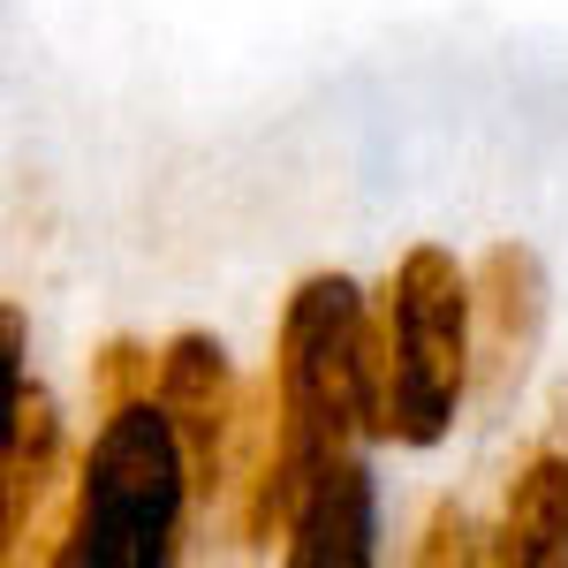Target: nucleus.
<instances>
[{
	"mask_svg": "<svg viewBox=\"0 0 568 568\" xmlns=\"http://www.w3.org/2000/svg\"><path fill=\"white\" fill-rule=\"evenodd\" d=\"M273 394L296 470L379 439V318L349 273H311L273 326Z\"/></svg>",
	"mask_w": 568,
	"mask_h": 568,
	"instance_id": "nucleus-1",
	"label": "nucleus"
},
{
	"mask_svg": "<svg viewBox=\"0 0 568 568\" xmlns=\"http://www.w3.org/2000/svg\"><path fill=\"white\" fill-rule=\"evenodd\" d=\"M190 508H197V485H190V463H182V439L168 425V409H160V394H144L130 409L99 417L53 561L160 568V561H175Z\"/></svg>",
	"mask_w": 568,
	"mask_h": 568,
	"instance_id": "nucleus-2",
	"label": "nucleus"
},
{
	"mask_svg": "<svg viewBox=\"0 0 568 568\" xmlns=\"http://www.w3.org/2000/svg\"><path fill=\"white\" fill-rule=\"evenodd\" d=\"M379 439L439 447L470 402V273L455 251L417 243L379 288Z\"/></svg>",
	"mask_w": 568,
	"mask_h": 568,
	"instance_id": "nucleus-3",
	"label": "nucleus"
},
{
	"mask_svg": "<svg viewBox=\"0 0 568 568\" xmlns=\"http://www.w3.org/2000/svg\"><path fill=\"white\" fill-rule=\"evenodd\" d=\"M160 409L182 439V463L197 485V508H213L227 478H235V433H243V387H235V364L213 334H168L160 349Z\"/></svg>",
	"mask_w": 568,
	"mask_h": 568,
	"instance_id": "nucleus-4",
	"label": "nucleus"
},
{
	"mask_svg": "<svg viewBox=\"0 0 568 568\" xmlns=\"http://www.w3.org/2000/svg\"><path fill=\"white\" fill-rule=\"evenodd\" d=\"M546 334V265L524 243H493L470 273V394L485 409H500L524 387L530 356Z\"/></svg>",
	"mask_w": 568,
	"mask_h": 568,
	"instance_id": "nucleus-5",
	"label": "nucleus"
},
{
	"mask_svg": "<svg viewBox=\"0 0 568 568\" xmlns=\"http://www.w3.org/2000/svg\"><path fill=\"white\" fill-rule=\"evenodd\" d=\"M372 538H379V493H372V463L349 447L304 478L281 554L296 568H364L379 554Z\"/></svg>",
	"mask_w": 568,
	"mask_h": 568,
	"instance_id": "nucleus-6",
	"label": "nucleus"
},
{
	"mask_svg": "<svg viewBox=\"0 0 568 568\" xmlns=\"http://www.w3.org/2000/svg\"><path fill=\"white\" fill-rule=\"evenodd\" d=\"M53 470H61V417H53V394L16 372L8 379V463H0V554L23 561L31 554V516L53 493Z\"/></svg>",
	"mask_w": 568,
	"mask_h": 568,
	"instance_id": "nucleus-7",
	"label": "nucleus"
},
{
	"mask_svg": "<svg viewBox=\"0 0 568 568\" xmlns=\"http://www.w3.org/2000/svg\"><path fill=\"white\" fill-rule=\"evenodd\" d=\"M493 561L516 568H554L568 561V447L561 439H538L500 500V530H493Z\"/></svg>",
	"mask_w": 568,
	"mask_h": 568,
	"instance_id": "nucleus-8",
	"label": "nucleus"
},
{
	"mask_svg": "<svg viewBox=\"0 0 568 568\" xmlns=\"http://www.w3.org/2000/svg\"><path fill=\"white\" fill-rule=\"evenodd\" d=\"M152 387H160V356L144 349V342H106V349L91 356V409H99V417L144 402Z\"/></svg>",
	"mask_w": 568,
	"mask_h": 568,
	"instance_id": "nucleus-9",
	"label": "nucleus"
},
{
	"mask_svg": "<svg viewBox=\"0 0 568 568\" xmlns=\"http://www.w3.org/2000/svg\"><path fill=\"white\" fill-rule=\"evenodd\" d=\"M485 546H478V530H470V516L447 500L433 516V530H425V546H417V561H478Z\"/></svg>",
	"mask_w": 568,
	"mask_h": 568,
	"instance_id": "nucleus-10",
	"label": "nucleus"
}]
</instances>
